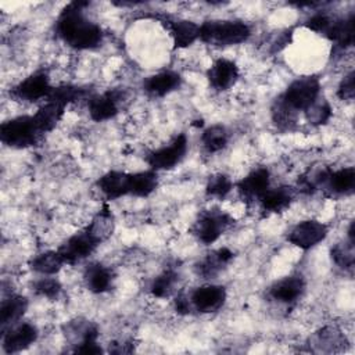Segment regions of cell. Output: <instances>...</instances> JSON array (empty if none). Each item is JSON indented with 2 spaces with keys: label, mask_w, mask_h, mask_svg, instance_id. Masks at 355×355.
<instances>
[{
  "label": "cell",
  "mask_w": 355,
  "mask_h": 355,
  "mask_svg": "<svg viewBox=\"0 0 355 355\" xmlns=\"http://www.w3.org/2000/svg\"><path fill=\"white\" fill-rule=\"evenodd\" d=\"M85 1L67 4L55 21L58 37L75 50H93L103 43L101 28L86 18Z\"/></svg>",
  "instance_id": "6da1fadb"
},
{
  "label": "cell",
  "mask_w": 355,
  "mask_h": 355,
  "mask_svg": "<svg viewBox=\"0 0 355 355\" xmlns=\"http://www.w3.org/2000/svg\"><path fill=\"white\" fill-rule=\"evenodd\" d=\"M250 35V26L239 19H212L200 25V40L212 46L240 44Z\"/></svg>",
  "instance_id": "7a4b0ae2"
},
{
  "label": "cell",
  "mask_w": 355,
  "mask_h": 355,
  "mask_svg": "<svg viewBox=\"0 0 355 355\" xmlns=\"http://www.w3.org/2000/svg\"><path fill=\"white\" fill-rule=\"evenodd\" d=\"M37 126L32 115H19L1 123L0 139L3 144L12 148H26L36 144L39 136Z\"/></svg>",
  "instance_id": "3957f363"
},
{
  "label": "cell",
  "mask_w": 355,
  "mask_h": 355,
  "mask_svg": "<svg viewBox=\"0 0 355 355\" xmlns=\"http://www.w3.org/2000/svg\"><path fill=\"white\" fill-rule=\"evenodd\" d=\"M320 94V82L316 76H301L293 80L280 100L293 111H305Z\"/></svg>",
  "instance_id": "277c9868"
},
{
  "label": "cell",
  "mask_w": 355,
  "mask_h": 355,
  "mask_svg": "<svg viewBox=\"0 0 355 355\" xmlns=\"http://www.w3.org/2000/svg\"><path fill=\"white\" fill-rule=\"evenodd\" d=\"M234 219L219 209L207 211L200 215L193 226L194 236L204 244L215 243L232 225Z\"/></svg>",
  "instance_id": "5b68a950"
},
{
  "label": "cell",
  "mask_w": 355,
  "mask_h": 355,
  "mask_svg": "<svg viewBox=\"0 0 355 355\" xmlns=\"http://www.w3.org/2000/svg\"><path fill=\"white\" fill-rule=\"evenodd\" d=\"M187 136L178 135L168 146L159 147L147 154L146 161L153 171H168L175 168L187 153Z\"/></svg>",
  "instance_id": "8992f818"
},
{
  "label": "cell",
  "mask_w": 355,
  "mask_h": 355,
  "mask_svg": "<svg viewBox=\"0 0 355 355\" xmlns=\"http://www.w3.org/2000/svg\"><path fill=\"white\" fill-rule=\"evenodd\" d=\"M51 90H53V86L50 85V79L47 73L43 71H37L26 76L17 86H14L10 94L19 101L32 103L42 98L47 100Z\"/></svg>",
  "instance_id": "52a82bcc"
},
{
  "label": "cell",
  "mask_w": 355,
  "mask_h": 355,
  "mask_svg": "<svg viewBox=\"0 0 355 355\" xmlns=\"http://www.w3.org/2000/svg\"><path fill=\"white\" fill-rule=\"evenodd\" d=\"M329 233V229L324 223L316 220V219H306L300 223H297L287 234V240L301 248V250H309L315 245H318L320 241L326 239Z\"/></svg>",
  "instance_id": "ba28073f"
},
{
  "label": "cell",
  "mask_w": 355,
  "mask_h": 355,
  "mask_svg": "<svg viewBox=\"0 0 355 355\" xmlns=\"http://www.w3.org/2000/svg\"><path fill=\"white\" fill-rule=\"evenodd\" d=\"M191 306L201 313H211L222 308L226 300V290L218 284L197 287L189 297Z\"/></svg>",
  "instance_id": "9c48e42d"
},
{
  "label": "cell",
  "mask_w": 355,
  "mask_h": 355,
  "mask_svg": "<svg viewBox=\"0 0 355 355\" xmlns=\"http://www.w3.org/2000/svg\"><path fill=\"white\" fill-rule=\"evenodd\" d=\"M37 338V329L31 323H17L3 333L1 347L7 354H15L31 347Z\"/></svg>",
  "instance_id": "30bf717a"
},
{
  "label": "cell",
  "mask_w": 355,
  "mask_h": 355,
  "mask_svg": "<svg viewBox=\"0 0 355 355\" xmlns=\"http://www.w3.org/2000/svg\"><path fill=\"white\" fill-rule=\"evenodd\" d=\"M305 287V279L301 275H290L269 287V297L276 302L290 305L304 295Z\"/></svg>",
  "instance_id": "8fae6325"
},
{
  "label": "cell",
  "mask_w": 355,
  "mask_h": 355,
  "mask_svg": "<svg viewBox=\"0 0 355 355\" xmlns=\"http://www.w3.org/2000/svg\"><path fill=\"white\" fill-rule=\"evenodd\" d=\"M98 244L87 234L86 230L75 233L62 245H60L58 252L68 265H73L86 257H89Z\"/></svg>",
  "instance_id": "7c38bea8"
},
{
  "label": "cell",
  "mask_w": 355,
  "mask_h": 355,
  "mask_svg": "<svg viewBox=\"0 0 355 355\" xmlns=\"http://www.w3.org/2000/svg\"><path fill=\"white\" fill-rule=\"evenodd\" d=\"M122 97L123 94L119 90H108L103 94L92 96L87 101L90 118L96 122H103L114 118L118 114Z\"/></svg>",
  "instance_id": "4fadbf2b"
},
{
  "label": "cell",
  "mask_w": 355,
  "mask_h": 355,
  "mask_svg": "<svg viewBox=\"0 0 355 355\" xmlns=\"http://www.w3.org/2000/svg\"><path fill=\"white\" fill-rule=\"evenodd\" d=\"M270 184V175L269 171L263 166L251 171L245 175L237 184L239 193L244 200L254 201L259 200L263 193L269 189Z\"/></svg>",
  "instance_id": "5bb4252c"
},
{
  "label": "cell",
  "mask_w": 355,
  "mask_h": 355,
  "mask_svg": "<svg viewBox=\"0 0 355 355\" xmlns=\"http://www.w3.org/2000/svg\"><path fill=\"white\" fill-rule=\"evenodd\" d=\"M207 78H208L209 85L214 89L227 90L239 79V67L236 65V62H233L230 60L218 58L209 67V69L207 72Z\"/></svg>",
  "instance_id": "9a60e30c"
},
{
  "label": "cell",
  "mask_w": 355,
  "mask_h": 355,
  "mask_svg": "<svg viewBox=\"0 0 355 355\" xmlns=\"http://www.w3.org/2000/svg\"><path fill=\"white\" fill-rule=\"evenodd\" d=\"M233 257L234 254L232 250L226 247L218 248L209 252L196 265V273L204 279H212L230 263Z\"/></svg>",
  "instance_id": "2e32d148"
},
{
  "label": "cell",
  "mask_w": 355,
  "mask_h": 355,
  "mask_svg": "<svg viewBox=\"0 0 355 355\" xmlns=\"http://www.w3.org/2000/svg\"><path fill=\"white\" fill-rule=\"evenodd\" d=\"M182 83V78L178 72L162 71L148 76L144 80V90L153 97H164L175 92Z\"/></svg>",
  "instance_id": "e0dca14e"
},
{
  "label": "cell",
  "mask_w": 355,
  "mask_h": 355,
  "mask_svg": "<svg viewBox=\"0 0 355 355\" xmlns=\"http://www.w3.org/2000/svg\"><path fill=\"white\" fill-rule=\"evenodd\" d=\"M97 186L105 198H121L122 196L129 194V173L121 171H110L97 180Z\"/></svg>",
  "instance_id": "ac0fdd59"
},
{
  "label": "cell",
  "mask_w": 355,
  "mask_h": 355,
  "mask_svg": "<svg viewBox=\"0 0 355 355\" xmlns=\"http://www.w3.org/2000/svg\"><path fill=\"white\" fill-rule=\"evenodd\" d=\"M329 40L336 43L340 49H347L354 43V14L351 12L348 17L336 18L333 17L330 26L324 32Z\"/></svg>",
  "instance_id": "d6986e66"
},
{
  "label": "cell",
  "mask_w": 355,
  "mask_h": 355,
  "mask_svg": "<svg viewBox=\"0 0 355 355\" xmlns=\"http://www.w3.org/2000/svg\"><path fill=\"white\" fill-rule=\"evenodd\" d=\"M168 29L178 49H186L200 39V25L189 19L168 21Z\"/></svg>",
  "instance_id": "ffe728a7"
},
{
  "label": "cell",
  "mask_w": 355,
  "mask_h": 355,
  "mask_svg": "<svg viewBox=\"0 0 355 355\" xmlns=\"http://www.w3.org/2000/svg\"><path fill=\"white\" fill-rule=\"evenodd\" d=\"M28 308V300L18 294H11L10 297L4 298L0 305V323L1 330L17 324L19 319L24 316Z\"/></svg>",
  "instance_id": "44dd1931"
},
{
  "label": "cell",
  "mask_w": 355,
  "mask_h": 355,
  "mask_svg": "<svg viewBox=\"0 0 355 355\" xmlns=\"http://www.w3.org/2000/svg\"><path fill=\"white\" fill-rule=\"evenodd\" d=\"M115 227V222H114V215L110 211L108 205H104L92 219V222L86 226V232L87 234L97 243L101 244L103 241H105L108 237H111L112 232Z\"/></svg>",
  "instance_id": "7402d4cb"
},
{
  "label": "cell",
  "mask_w": 355,
  "mask_h": 355,
  "mask_svg": "<svg viewBox=\"0 0 355 355\" xmlns=\"http://www.w3.org/2000/svg\"><path fill=\"white\" fill-rule=\"evenodd\" d=\"M83 279H85L86 287L92 293L101 294V293H105L111 287L112 273L105 265H103L100 262H94V263L87 265V268L85 269Z\"/></svg>",
  "instance_id": "603a6c76"
},
{
  "label": "cell",
  "mask_w": 355,
  "mask_h": 355,
  "mask_svg": "<svg viewBox=\"0 0 355 355\" xmlns=\"http://www.w3.org/2000/svg\"><path fill=\"white\" fill-rule=\"evenodd\" d=\"M65 107L54 103V101H46L32 116L35 121V125L37 126L40 133H47L51 132L57 123L61 121L64 115Z\"/></svg>",
  "instance_id": "cb8c5ba5"
},
{
  "label": "cell",
  "mask_w": 355,
  "mask_h": 355,
  "mask_svg": "<svg viewBox=\"0 0 355 355\" xmlns=\"http://www.w3.org/2000/svg\"><path fill=\"white\" fill-rule=\"evenodd\" d=\"M258 201L261 202L262 209L268 214L282 212L290 207L293 201V190L290 187H269Z\"/></svg>",
  "instance_id": "d4e9b609"
},
{
  "label": "cell",
  "mask_w": 355,
  "mask_h": 355,
  "mask_svg": "<svg viewBox=\"0 0 355 355\" xmlns=\"http://www.w3.org/2000/svg\"><path fill=\"white\" fill-rule=\"evenodd\" d=\"M158 186L155 171H141L129 173V194L135 197H147Z\"/></svg>",
  "instance_id": "484cf974"
},
{
  "label": "cell",
  "mask_w": 355,
  "mask_h": 355,
  "mask_svg": "<svg viewBox=\"0 0 355 355\" xmlns=\"http://www.w3.org/2000/svg\"><path fill=\"white\" fill-rule=\"evenodd\" d=\"M65 265L61 254L57 251H46L42 254H37L32 258L29 262V266L32 270L43 275V276H51L60 272V269Z\"/></svg>",
  "instance_id": "4316f807"
},
{
  "label": "cell",
  "mask_w": 355,
  "mask_h": 355,
  "mask_svg": "<svg viewBox=\"0 0 355 355\" xmlns=\"http://www.w3.org/2000/svg\"><path fill=\"white\" fill-rule=\"evenodd\" d=\"M229 141V132L222 125H212L208 126L201 135L202 147L208 153H218L227 146Z\"/></svg>",
  "instance_id": "83f0119b"
},
{
  "label": "cell",
  "mask_w": 355,
  "mask_h": 355,
  "mask_svg": "<svg viewBox=\"0 0 355 355\" xmlns=\"http://www.w3.org/2000/svg\"><path fill=\"white\" fill-rule=\"evenodd\" d=\"M312 343L319 347V351H334L336 348L345 344V336L334 326H327L320 329L312 337Z\"/></svg>",
  "instance_id": "f1b7e54d"
},
{
  "label": "cell",
  "mask_w": 355,
  "mask_h": 355,
  "mask_svg": "<svg viewBox=\"0 0 355 355\" xmlns=\"http://www.w3.org/2000/svg\"><path fill=\"white\" fill-rule=\"evenodd\" d=\"M331 261L344 270H352L355 261V250H354V239H347L343 243H337L330 250Z\"/></svg>",
  "instance_id": "f546056e"
},
{
  "label": "cell",
  "mask_w": 355,
  "mask_h": 355,
  "mask_svg": "<svg viewBox=\"0 0 355 355\" xmlns=\"http://www.w3.org/2000/svg\"><path fill=\"white\" fill-rule=\"evenodd\" d=\"M85 96H86V89H83V87H79L75 85H61V86L53 87L47 100L67 107L68 104H72V103L83 98Z\"/></svg>",
  "instance_id": "4dcf8cb0"
},
{
  "label": "cell",
  "mask_w": 355,
  "mask_h": 355,
  "mask_svg": "<svg viewBox=\"0 0 355 355\" xmlns=\"http://www.w3.org/2000/svg\"><path fill=\"white\" fill-rule=\"evenodd\" d=\"M178 283V273L173 270H164L161 275H158L153 283H151V294L157 298H165L169 297Z\"/></svg>",
  "instance_id": "1f68e13d"
},
{
  "label": "cell",
  "mask_w": 355,
  "mask_h": 355,
  "mask_svg": "<svg viewBox=\"0 0 355 355\" xmlns=\"http://www.w3.org/2000/svg\"><path fill=\"white\" fill-rule=\"evenodd\" d=\"M232 189H233L232 179L225 173H216L209 176L205 186V193L209 197L225 198L232 191Z\"/></svg>",
  "instance_id": "d6a6232c"
},
{
  "label": "cell",
  "mask_w": 355,
  "mask_h": 355,
  "mask_svg": "<svg viewBox=\"0 0 355 355\" xmlns=\"http://www.w3.org/2000/svg\"><path fill=\"white\" fill-rule=\"evenodd\" d=\"M305 116L309 123L319 126L326 123L331 116V107L324 98H318L312 105H309L305 111Z\"/></svg>",
  "instance_id": "836d02e7"
},
{
  "label": "cell",
  "mask_w": 355,
  "mask_h": 355,
  "mask_svg": "<svg viewBox=\"0 0 355 355\" xmlns=\"http://www.w3.org/2000/svg\"><path fill=\"white\" fill-rule=\"evenodd\" d=\"M272 118L276 122V125L279 128L283 129H291L295 125L297 121V112L293 111L291 108H288L282 100L280 97L275 101L273 107H272Z\"/></svg>",
  "instance_id": "e575fe53"
},
{
  "label": "cell",
  "mask_w": 355,
  "mask_h": 355,
  "mask_svg": "<svg viewBox=\"0 0 355 355\" xmlns=\"http://www.w3.org/2000/svg\"><path fill=\"white\" fill-rule=\"evenodd\" d=\"M33 290L36 294L54 300L61 293V283L54 277H42L33 284Z\"/></svg>",
  "instance_id": "d590c367"
},
{
  "label": "cell",
  "mask_w": 355,
  "mask_h": 355,
  "mask_svg": "<svg viewBox=\"0 0 355 355\" xmlns=\"http://www.w3.org/2000/svg\"><path fill=\"white\" fill-rule=\"evenodd\" d=\"M331 19H333L331 15L319 11V12L312 14V15L304 22V25H305V28H308V29L312 31V32L324 35V32L327 31V28H329L330 24H331Z\"/></svg>",
  "instance_id": "8d00e7d4"
},
{
  "label": "cell",
  "mask_w": 355,
  "mask_h": 355,
  "mask_svg": "<svg viewBox=\"0 0 355 355\" xmlns=\"http://www.w3.org/2000/svg\"><path fill=\"white\" fill-rule=\"evenodd\" d=\"M355 94V89H354V72L351 71L348 75H345L343 78V80L338 85L337 89V96L341 100H352Z\"/></svg>",
  "instance_id": "74e56055"
},
{
  "label": "cell",
  "mask_w": 355,
  "mask_h": 355,
  "mask_svg": "<svg viewBox=\"0 0 355 355\" xmlns=\"http://www.w3.org/2000/svg\"><path fill=\"white\" fill-rule=\"evenodd\" d=\"M175 309L178 313H182V315H186L190 312L191 309V304H190V300L187 295L184 294H180L176 297L175 300Z\"/></svg>",
  "instance_id": "f35d334b"
}]
</instances>
